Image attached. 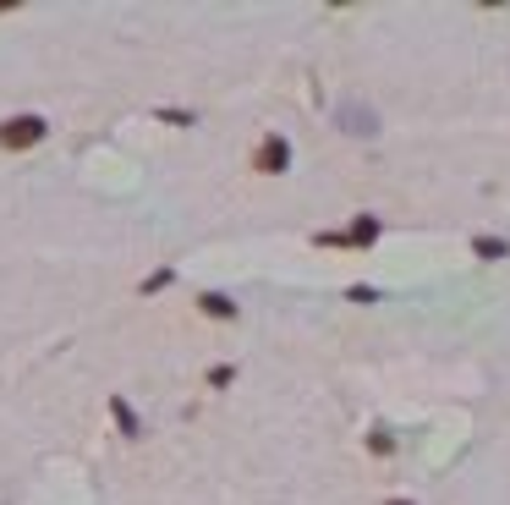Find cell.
<instances>
[{
	"mask_svg": "<svg viewBox=\"0 0 510 505\" xmlns=\"http://www.w3.org/2000/svg\"><path fill=\"white\" fill-rule=\"evenodd\" d=\"M379 236H385V226H379V214H352V226H346V247H357V252H368V247H379Z\"/></svg>",
	"mask_w": 510,
	"mask_h": 505,
	"instance_id": "obj_3",
	"label": "cell"
},
{
	"mask_svg": "<svg viewBox=\"0 0 510 505\" xmlns=\"http://www.w3.org/2000/svg\"><path fill=\"white\" fill-rule=\"evenodd\" d=\"M390 505H418V500H390Z\"/></svg>",
	"mask_w": 510,
	"mask_h": 505,
	"instance_id": "obj_14",
	"label": "cell"
},
{
	"mask_svg": "<svg viewBox=\"0 0 510 505\" xmlns=\"http://www.w3.org/2000/svg\"><path fill=\"white\" fill-rule=\"evenodd\" d=\"M247 165L259 176H285V171H291V138H285V132H264Z\"/></svg>",
	"mask_w": 510,
	"mask_h": 505,
	"instance_id": "obj_2",
	"label": "cell"
},
{
	"mask_svg": "<svg viewBox=\"0 0 510 505\" xmlns=\"http://www.w3.org/2000/svg\"><path fill=\"white\" fill-rule=\"evenodd\" d=\"M171 280H176V269L165 264V269H154V275H143V280H138V292H143V297H154V292H165Z\"/></svg>",
	"mask_w": 510,
	"mask_h": 505,
	"instance_id": "obj_8",
	"label": "cell"
},
{
	"mask_svg": "<svg viewBox=\"0 0 510 505\" xmlns=\"http://www.w3.org/2000/svg\"><path fill=\"white\" fill-rule=\"evenodd\" d=\"M472 252L483 264H499V259H510V242L505 236H472Z\"/></svg>",
	"mask_w": 510,
	"mask_h": 505,
	"instance_id": "obj_7",
	"label": "cell"
},
{
	"mask_svg": "<svg viewBox=\"0 0 510 505\" xmlns=\"http://www.w3.org/2000/svg\"><path fill=\"white\" fill-rule=\"evenodd\" d=\"M203 379H209V390H231L236 385V363H214Z\"/></svg>",
	"mask_w": 510,
	"mask_h": 505,
	"instance_id": "obj_9",
	"label": "cell"
},
{
	"mask_svg": "<svg viewBox=\"0 0 510 505\" xmlns=\"http://www.w3.org/2000/svg\"><path fill=\"white\" fill-rule=\"evenodd\" d=\"M346 297H352L357 308H368V302H379V292L368 286V280H357V286H346Z\"/></svg>",
	"mask_w": 510,
	"mask_h": 505,
	"instance_id": "obj_11",
	"label": "cell"
},
{
	"mask_svg": "<svg viewBox=\"0 0 510 505\" xmlns=\"http://www.w3.org/2000/svg\"><path fill=\"white\" fill-rule=\"evenodd\" d=\"M335 121H346V132H352V138H373L379 132V116L368 105H335Z\"/></svg>",
	"mask_w": 510,
	"mask_h": 505,
	"instance_id": "obj_4",
	"label": "cell"
},
{
	"mask_svg": "<svg viewBox=\"0 0 510 505\" xmlns=\"http://www.w3.org/2000/svg\"><path fill=\"white\" fill-rule=\"evenodd\" d=\"M368 451L373 456H395V439L390 434H368Z\"/></svg>",
	"mask_w": 510,
	"mask_h": 505,
	"instance_id": "obj_12",
	"label": "cell"
},
{
	"mask_svg": "<svg viewBox=\"0 0 510 505\" xmlns=\"http://www.w3.org/2000/svg\"><path fill=\"white\" fill-rule=\"evenodd\" d=\"M6 12H17V6H12V0H0V17H6Z\"/></svg>",
	"mask_w": 510,
	"mask_h": 505,
	"instance_id": "obj_13",
	"label": "cell"
},
{
	"mask_svg": "<svg viewBox=\"0 0 510 505\" xmlns=\"http://www.w3.org/2000/svg\"><path fill=\"white\" fill-rule=\"evenodd\" d=\"M154 116L165 121V126H198V116H193V110H171V105H165V110H154Z\"/></svg>",
	"mask_w": 510,
	"mask_h": 505,
	"instance_id": "obj_10",
	"label": "cell"
},
{
	"mask_svg": "<svg viewBox=\"0 0 510 505\" xmlns=\"http://www.w3.org/2000/svg\"><path fill=\"white\" fill-rule=\"evenodd\" d=\"M50 138V121L44 116H6L0 121V154H28V148H39Z\"/></svg>",
	"mask_w": 510,
	"mask_h": 505,
	"instance_id": "obj_1",
	"label": "cell"
},
{
	"mask_svg": "<svg viewBox=\"0 0 510 505\" xmlns=\"http://www.w3.org/2000/svg\"><path fill=\"white\" fill-rule=\"evenodd\" d=\"M110 418L121 423V434H126V439H143V423H138L132 406H126V396H110Z\"/></svg>",
	"mask_w": 510,
	"mask_h": 505,
	"instance_id": "obj_6",
	"label": "cell"
},
{
	"mask_svg": "<svg viewBox=\"0 0 510 505\" xmlns=\"http://www.w3.org/2000/svg\"><path fill=\"white\" fill-rule=\"evenodd\" d=\"M198 313H203V319H214V325H236V319H242V308H236L226 292H203V297H198Z\"/></svg>",
	"mask_w": 510,
	"mask_h": 505,
	"instance_id": "obj_5",
	"label": "cell"
}]
</instances>
